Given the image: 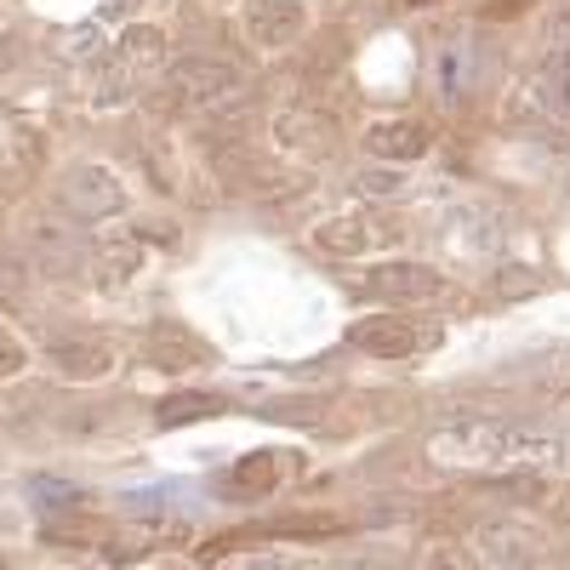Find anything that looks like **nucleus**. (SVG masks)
<instances>
[{"mask_svg": "<svg viewBox=\"0 0 570 570\" xmlns=\"http://www.w3.org/2000/svg\"><path fill=\"white\" fill-rule=\"evenodd\" d=\"M400 188H405V166H394V160H376V166L354 171V195H365V200H394Z\"/></svg>", "mask_w": 570, "mask_h": 570, "instance_id": "14", "label": "nucleus"}, {"mask_svg": "<svg viewBox=\"0 0 570 570\" xmlns=\"http://www.w3.org/2000/svg\"><path fill=\"white\" fill-rule=\"evenodd\" d=\"M12 371H23V343L12 337V331H0V383H7Z\"/></svg>", "mask_w": 570, "mask_h": 570, "instance_id": "18", "label": "nucleus"}, {"mask_svg": "<svg viewBox=\"0 0 570 570\" xmlns=\"http://www.w3.org/2000/svg\"><path fill=\"white\" fill-rule=\"evenodd\" d=\"M23 252L46 268V274H69L80 263V240H75V217L58 206V212H40L23 223Z\"/></svg>", "mask_w": 570, "mask_h": 570, "instance_id": "7", "label": "nucleus"}, {"mask_svg": "<svg viewBox=\"0 0 570 570\" xmlns=\"http://www.w3.org/2000/svg\"><path fill=\"white\" fill-rule=\"evenodd\" d=\"M303 7L297 0H252V40L257 46H292L303 35Z\"/></svg>", "mask_w": 570, "mask_h": 570, "instance_id": "10", "label": "nucleus"}, {"mask_svg": "<svg viewBox=\"0 0 570 570\" xmlns=\"http://www.w3.org/2000/svg\"><path fill=\"white\" fill-rule=\"evenodd\" d=\"M564 519H570V497H564Z\"/></svg>", "mask_w": 570, "mask_h": 570, "instance_id": "22", "label": "nucleus"}, {"mask_svg": "<svg viewBox=\"0 0 570 570\" xmlns=\"http://www.w3.org/2000/svg\"><path fill=\"white\" fill-rule=\"evenodd\" d=\"M160 69H166V35L149 29V23H131V29L120 35V46L109 52L104 80H98V91H91V98H98V109H115V104L137 98V91L149 86Z\"/></svg>", "mask_w": 570, "mask_h": 570, "instance_id": "2", "label": "nucleus"}, {"mask_svg": "<svg viewBox=\"0 0 570 570\" xmlns=\"http://www.w3.org/2000/svg\"><path fill=\"white\" fill-rule=\"evenodd\" d=\"M109 343H75V348H58V365L69 371V376H104L109 371Z\"/></svg>", "mask_w": 570, "mask_h": 570, "instance_id": "17", "label": "nucleus"}, {"mask_svg": "<svg viewBox=\"0 0 570 570\" xmlns=\"http://www.w3.org/2000/svg\"><path fill=\"white\" fill-rule=\"evenodd\" d=\"M422 149H428V126L422 120H376V126H365V155L371 160L411 166V160H422Z\"/></svg>", "mask_w": 570, "mask_h": 570, "instance_id": "9", "label": "nucleus"}, {"mask_svg": "<svg viewBox=\"0 0 570 570\" xmlns=\"http://www.w3.org/2000/svg\"><path fill=\"white\" fill-rule=\"evenodd\" d=\"M348 343L371 360H416V354L445 343V325L416 320V314H371V320L348 325Z\"/></svg>", "mask_w": 570, "mask_h": 570, "instance_id": "3", "label": "nucleus"}, {"mask_svg": "<svg viewBox=\"0 0 570 570\" xmlns=\"http://www.w3.org/2000/svg\"><path fill=\"white\" fill-rule=\"evenodd\" d=\"M274 131H279L285 149H303V155H320L325 142H331V131H325L314 115H303V120H297V115H279V126H274Z\"/></svg>", "mask_w": 570, "mask_h": 570, "instance_id": "15", "label": "nucleus"}, {"mask_svg": "<svg viewBox=\"0 0 570 570\" xmlns=\"http://www.w3.org/2000/svg\"><path fill=\"white\" fill-rule=\"evenodd\" d=\"M354 292L376 297V303H394V308H411V303H440L451 297V279L434 274L428 263H376V268H360L354 274Z\"/></svg>", "mask_w": 570, "mask_h": 570, "instance_id": "4", "label": "nucleus"}, {"mask_svg": "<svg viewBox=\"0 0 570 570\" xmlns=\"http://www.w3.org/2000/svg\"><path fill=\"white\" fill-rule=\"evenodd\" d=\"M35 497H40V502H69V497H80V491H69V485H52V480H35Z\"/></svg>", "mask_w": 570, "mask_h": 570, "instance_id": "20", "label": "nucleus"}, {"mask_svg": "<svg viewBox=\"0 0 570 570\" xmlns=\"http://www.w3.org/2000/svg\"><path fill=\"white\" fill-rule=\"evenodd\" d=\"M553 91H559V115L570 120V52H564V63L553 69Z\"/></svg>", "mask_w": 570, "mask_h": 570, "instance_id": "19", "label": "nucleus"}, {"mask_svg": "<svg viewBox=\"0 0 570 570\" xmlns=\"http://www.w3.org/2000/svg\"><path fill=\"white\" fill-rule=\"evenodd\" d=\"M58 206L75 217V223H104V217H120L126 212V188L115 171L104 166H69L58 177Z\"/></svg>", "mask_w": 570, "mask_h": 570, "instance_id": "5", "label": "nucleus"}, {"mask_svg": "<svg viewBox=\"0 0 570 570\" xmlns=\"http://www.w3.org/2000/svg\"><path fill=\"white\" fill-rule=\"evenodd\" d=\"M394 217L389 212H371V206H354L343 217H325L314 228V252L325 257H360V252H376V246H389L394 240Z\"/></svg>", "mask_w": 570, "mask_h": 570, "instance_id": "6", "label": "nucleus"}, {"mask_svg": "<svg viewBox=\"0 0 570 570\" xmlns=\"http://www.w3.org/2000/svg\"><path fill=\"white\" fill-rule=\"evenodd\" d=\"M491 292H497L502 303H525V297L542 292V279H537V268H525V263H502L497 279H491Z\"/></svg>", "mask_w": 570, "mask_h": 570, "instance_id": "16", "label": "nucleus"}, {"mask_svg": "<svg viewBox=\"0 0 570 570\" xmlns=\"http://www.w3.org/2000/svg\"><path fill=\"white\" fill-rule=\"evenodd\" d=\"M513 451H525V434H513V428L502 416H485V411H473V416H445L434 428V440H428V456H434L440 468H497L508 462Z\"/></svg>", "mask_w": 570, "mask_h": 570, "instance_id": "1", "label": "nucleus"}, {"mask_svg": "<svg viewBox=\"0 0 570 570\" xmlns=\"http://www.w3.org/2000/svg\"><path fill=\"white\" fill-rule=\"evenodd\" d=\"M137 7H142V0H104L109 18H126V12H137Z\"/></svg>", "mask_w": 570, "mask_h": 570, "instance_id": "21", "label": "nucleus"}, {"mask_svg": "<svg viewBox=\"0 0 570 570\" xmlns=\"http://www.w3.org/2000/svg\"><path fill=\"white\" fill-rule=\"evenodd\" d=\"M285 462H303L297 451H257V456H246V462H234V491H274L279 480H274V468H285Z\"/></svg>", "mask_w": 570, "mask_h": 570, "instance_id": "13", "label": "nucleus"}, {"mask_svg": "<svg viewBox=\"0 0 570 570\" xmlns=\"http://www.w3.org/2000/svg\"><path fill=\"white\" fill-rule=\"evenodd\" d=\"M137 263H142L137 234H104V240L91 246V274H98V285H120L126 274H137Z\"/></svg>", "mask_w": 570, "mask_h": 570, "instance_id": "11", "label": "nucleus"}, {"mask_svg": "<svg viewBox=\"0 0 570 570\" xmlns=\"http://www.w3.org/2000/svg\"><path fill=\"white\" fill-rule=\"evenodd\" d=\"M564 188H570V177H564Z\"/></svg>", "mask_w": 570, "mask_h": 570, "instance_id": "23", "label": "nucleus"}, {"mask_svg": "<svg viewBox=\"0 0 570 570\" xmlns=\"http://www.w3.org/2000/svg\"><path fill=\"white\" fill-rule=\"evenodd\" d=\"M171 91L188 109H212V104L240 91V75H234L228 63H217V58H183V63H171Z\"/></svg>", "mask_w": 570, "mask_h": 570, "instance_id": "8", "label": "nucleus"}, {"mask_svg": "<svg viewBox=\"0 0 570 570\" xmlns=\"http://www.w3.org/2000/svg\"><path fill=\"white\" fill-rule=\"evenodd\" d=\"M206 416H223V394L171 389V394L155 405V422H160V428H188V422H206Z\"/></svg>", "mask_w": 570, "mask_h": 570, "instance_id": "12", "label": "nucleus"}]
</instances>
